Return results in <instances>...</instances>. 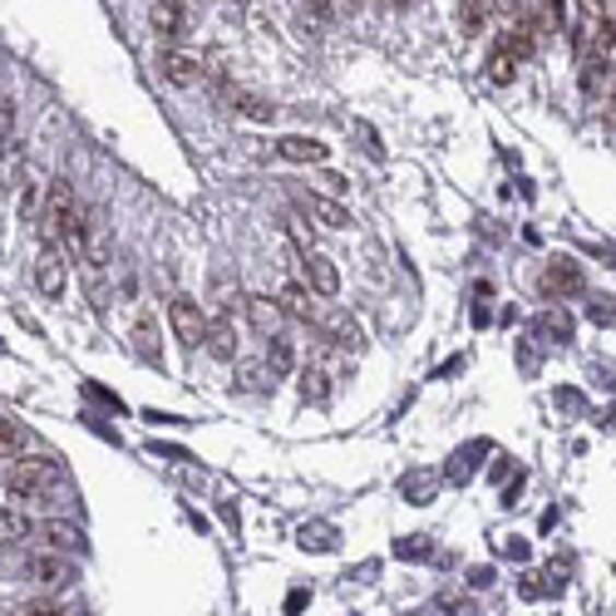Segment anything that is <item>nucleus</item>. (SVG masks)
Returning <instances> with one entry per match:
<instances>
[{
    "mask_svg": "<svg viewBox=\"0 0 616 616\" xmlns=\"http://www.w3.org/2000/svg\"><path fill=\"white\" fill-rule=\"evenodd\" d=\"M5 488H11V498H21V503H65L70 474H65L60 458H21V464H11V474H5Z\"/></svg>",
    "mask_w": 616,
    "mask_h": 616,
    "instance_id": "nucleus-1",
    "label": "nucleus"
},
{
    "mask_svg": "<svg viewBox=\"0 0 616 616\" xmlns=\"http://www.w3.org/2000/svg\"><path fill=\"white\" fill-rule=\"evenodd\" d=\"M168 316H173V330H178L183 346L198 350V346H202V336H208V311H202L193 297H173Z\"/></svg>",
    "mask_w": 616,
    "mask_h": 616,
    "instance_id": "nucleus-2",
    "label": "nucleus"
},
{
    "mask_svg": "<svg viewBox=\"0 0 616 616\" xmlns=\"http://www.w3.org/2000/svg\"><path fill=\"white\" fill-rule=\"evenodd\" d=\"M25 577H31V582H40V586H50V592H55V586H70L80 572H74L70 557L45 553V547H40V553H35L31 562H25Z\"/></svg>",
    "mask_w": 616,
    "mask_h": 616,
    "instance_id": "nucleus-3",
    "label": "nucleus"
},
{
    "mask_svg": "<svg viewBox=\"0 0 616 616\" xmlns=\"http://www.w3.org/2000/svg\"><path fill=\"white\" fill-rule=\"evenodd\" d=\"M301 271H306V291H311V297H336V291H340V271H336V261H330L326 252L306 247V252H301Z\"/></svg>",
    "mask_w": 616,
    "mask_h": 616,
    "instance_id": "nucleus-4",
    "label": "nucleus"
},
{
    "mask_svg": "<svg viewBox=\"0 0 616 616\" xmlns=\"http://www.w3.org/2000/svg\"><path fill=\"white\" fill-rule=\"evenodd\" d=\"M149 21H153V35L168 50H178V40H188V11H183V0H159Z\"/></svg>",
    "mask_w": 616,
    "mask_h": 616,
    "instance_id": "nucleus-5",
    "label": "nucleus"
},
{
    "mask_svg": "<svg viewBox=\"0 0 616 616\" xmlns=\"http://www.w3.org/2000/svg\"><path fill=\"white\" fill-rule=\"evenodd\" d=\"M297 202H301V212H306L311 222H321V228H330V232H346L350 228L346 202L326 198V193H297Z\"/></svg>",
    "mask_w": 616,
    "mask_h": 616,
    "instance_id": "nucleus-6",
    "label": "nucleus"
},
{
    "mask_svg": "<svg viewBox=\"0 0 616 616\" xmlns=\"http://www.w3.org/2000/svg\"><path fill=\"white\" fill-rule=\"evenodd\" d=\"M35 287H40V297L60 301L65 287H70V277H65V257L55 247H40V257H35Z\"/></svg>",
    "mask_w": 616,
    "mask_h": 616,
    "instance_id": "nucleus-7",
    "label": "nucleus"
},
{
    "mask_svg": "<svg viewBox=\"0 0 616 616\" xmlns=\"http://www.w3.org/2000/svg\"><path fill=\"white\" fill-rule=\"evenodd\" d=\"M159 74L168 84H178V90H193V84L202 80V65H198V55H188V50H159Z\"/></svg>",
    "mask_w": 616,
    "mask_h": 616,
    "instance_id": "nucleus-8",
    "label": "nucleus"
},
{
    "mask_svg": "<svg viewBox=\"0 0 616 616\" xmlns=\"http://www.w3.org/2000/svg\"><path fill=\"white\" fill-rule=\"evenodd\" d=\"M35 537H40V547L45 553H60V557H70V553H84V533L74 523H60V518H50V523H40L35 527Z\"/></svg>",
    "mask_w": 616,
    "mask_h": 616,
    "instance_id": "nucleus-9",
    "label": "nucleus"
},
{
    "mask_svg": "<svg viewBox=\"0 0 616 616\" xmlns=\"http://www.w3.org/2000/svg\"><path fill=\"white\" fill-rule=\"evenodd\" d=\"M202 346H208L212 360H237V326H232L228 311L208 316V336H202Z\"/></svg>",
    "mask_w": 616,
    "mask_h": 616,
    "instance_id": "nucleus-10",
    "label": "nucleus"
},
{
    "mask_svg": "<svg viewBox=\"0 0 616 616\" xmlns=\"http://www.w3.org/2000/svg\"><path fill=\"white\" fill-rule=\"evenodd\" d=\"M277 306L287 311L291 321H301V326H316V321H321V306H316V297H311L306 287H297V281H287V287L277 291Z\"/></svg>",
    "mask_w": 616,
    "mask_h": 616,
    "instance_id": "nucleus-11",
    "label": "nucleus"
},
{
    "mask_svg": "<svg viewBox=\"0 0 616 616\" xmlns=\"http://www.w3.org/2000/svg\"><path fill=\"white\" fill-rule=\"evenodd\" d=\"M35 518L31 513H21V508H0V547H21V543H31L35 537Z\"/></svg>",
    "mask_w": 616,
    "mask_h": 616,
    "instance_id": "nucleus-12",
    "label": "nucleus"
},
{
    "mask_svg": "<svg viewBox=\"0 0 616 616\" xmlns=\"http://www.w3.org/2000/svg\"><path fill=\"white\" fill-rule=\"evenodd\" d=\"M543 291L547 297H572V291H582V271H577V261H553V267L543 271Z\"/></svg>",
    "mask_w": 616,
    "mask_h": 616,
    "instance_id": "nucleus-13",
    "label": "nucleus"
},
{
    "mask_svg": "<svg viewBox=\"0 0 616 616\" xmlns=\"http://www.w3.org/2000/svg\"><path fill=\"white\" fill-rule=\"evenodd\" d=\"M277 153H281V159H291V163H326V143L306 139V133H291V139H281Z\"/></svg>",
    "mask_w": 616,
    "mask_h": 616,
    "instance_id": "nucleus-14",
    "label": "nucleus"
},
{
    "mask_svg": "<svg viewBox=\"0 0 616 616\" xmlns=\"http://www.w3.org/2000/svg\"><path fill=\"white\" fill-rule=\"evenodd\" d=\"M247 316H252V326H257V330H267V336H281L277 326H281V316H287V311H281L271 297H252V301H247Z\"/></svg>",
    "mask_w": 616,
    "mask_h": 616,
    "instance_id": "nucleus-15",
    "label": "nucleus"
},
{
    "mask_svg": "<svg viewBox=\"0 0 616 616\" xmlns=\"http://www.w3.org/2000/svg\"><path fill=\"white\" fill-rule=\"evenodd\" d=\"M291 365H297V350H291V340L287 336H271L267 340V375L271 380H287Z\"/></svg>",
    "mask_w": 616,
    "mask_h": 616,
    "instance_id": "nucleus-16",
    "label": "nucleus"
},
{
    "mask_svg": "<svg viewBox=\"0 0 616 616\" xmlns=\"http://www.w3.org/2000/svg\"><path fill=\"white\" fill-rule=\"evenodd\" d=\"M25 444H31V434H25V425H21V419L0 415V458H15Z\"/></svg>",
    "mask_w": 616,
    "mask_h": 616,
    "instance_id": "nucleus-17",
    "label": "nucleus"
},
{
    "mask_svg": "<svg viewBox=\"0 0 616 616\" xmlns=\"http://www.w3.org/2000/svg\"><path fill=\"white\" fill-rule=\"evenodd\" d=\"M316 326H326V336L336 340V346H350V350L360 346V326H356V321H350V316H330V321L321 316Z\"/></svg>",
    "mask_w": 616,
    "mask_h": 616,
    "instance_id": "nucleus-18",
    "label": "nucleus"
},
{
    "mask_svg": "<svg viewBox=\"0 0 616 616\" xmlns=\"http://www.w3.org/2000/svg\"><path fill=\"white\" fill-rule=\"evenodd\" d=\"M40 208H45V188H40V178H25V193H21V218H25V222H35V218H40Z\"/></svg>",
    "mask_w": 616,
    "mask_h": 616,
    "instance_id": "nucleus-19",
    "label": "nucleus"
},
{
    "mask_svg": "<svg viewBox=\"0 0 616 616\" xmlns=\"http://www.w3.org/2000/svg\"><path fill=\"white\" fill-rule=\"evenodd\" d=\"M301 395H306V399H326V370H321L316 360L301 370Z\"/></svg>",
    "mask_w": 616,
    "mask_h": 616,
    "instance_id": "nucleus-20",
    "label": "nucleus"
},
{
    "mask_svg": "<svg viewBox=\"0 0 616 616\" xmlns=\"http://www.w3.org/2000/svg\"><path fill=\"white\" fill-rule=\"evenodd\" d=\"M458 21H464V35L484 31V0H458Z\"/></svg>",
    "mask_w": 616,
    "mask_h": 616,
    "instance_id": "nucleus-21",
    "label": "nucleus"
},
{
    "mask_svg": "<svg viewBox=\"0 0 616 616\" xmlns=\"http://www.w3.org/2000/svg\"><path fill=\"white\" fill-rule=\"evenodd\" d=\"M15 143V100H0V153Z\"/></svg>",
    "mask_w": 616,
    "mask_h": 616,
    "instance_id": "nucleus-22",
    "label": "nucleus"
},
{
    "mask_svg": "<svg viewBox=\"0 0 616 616\" xmlns=\"http://www.w3.org/2000/svg\"><path fill=\"white\" fill-rule=\"evenodd\" d=\"M513 74H518V65L508 60L503 50H493V60H488V80H493V84H513Z\"/></svg>",
    "mask_w": 616,
    "mask_h": 616,
    "instance_id": "nucleus-23",
    "label": "nucleus"
},
{
    "mask_svg": "<svg viewBox=\"0 0 616 616\" xmlns=\"http://www.w3.org/2000/svg\"><path fill=\"white\" fill-rule=\"evenodd\" d=\"M232 104H237L242 114H252V119H271V114H277L271 104H261L257 94H232Z\"/></svg>",
    "mask_w": 616,
    "mask_h": 616,
    "instance_id": "nucleus-24",
    "label": "nucleus"
},
{
    "mask_svg": "<svg viewBox=\"0 0 616 616\" xmlns=\"http://www.w3.org/2000/svg\"><path fill=\"white\" fill-rule=\"evenodd\" d=\"M301 547H311V553H330V547H336V533H330V527H306V533H301Z\"/></svg>",
    "mask_w": 616,
    "mask_h": 616,
    "instance_id": "nucleus-25",
    "label": "nucleus"
},
{
    "mask_svg": "<svg viewBox=\"0 0 616 616\" xmlns=\"http://www.w3.org/2000/svg\"><path fill=\"white\" fill-rule=\"evenodd\" d=\"M11 616H60V606L50 602V596H35V602H21Z\"/></svg>",
    "mask_w": 616,
    "mask_h": 616,
    "instance_id": "nucleus-26",
    "label": "nucleus"
},
{
    "mask_svg": "<svg viewBox=\"0 0 616 616\" xmlns=\"http://www.w3.org/2000/svg\"><path fill=\"white\" fill-rule=\"evenodd\" d=\"M577 5H582V25H596L606 15V5H612V0H577Z\"/></svg>",
    "mask_w": 616,
    "mask_h": 616,
    "instance_id": "nucleus-27",
    "label": "nucleus"
},
{
    "mask_svg": "<svg viewBox=\"0 0 616 616\" xmlns=\"http://www.w3.org/2000/svg\"><path fill=\"white\" fill-rule=\"evenodd\" d=\"M395 557L415 562V557H425V543H419V537H405V543H395Z\"/></svg>",
    "mask_w": 616,
    "mask_h": 616,
    "instance_id": "nucleus-28",
    "label": "nucleus"
},
{
    "mask_svg": "<svg viewBox=\"0 0 616 616\" xmlns=\"http://www.w3.org/2000/svg\"><path fill=\"white\" fill-rule=\"evenodd\" d=\"M261 380H267V370H257V365L242 370V385H247V390H261Z\"/></svg>",
    "mask_w": 616,
    "mask_h": 616,
    "instance_id": "nucleus-29",
    "label": "nucleus"
},
{
    "mask_svg": "<svg viewBox=\"0 0 616 616\" xmlns=\"http://www.w3.org/2000/svg\"><path fill=\"white\" fill-rule=\"evenodd\" d=\"M493 11H503L508 21H518V11H523V0H493Z\"/></svg>",
    "mask_w": 616,
    "mask_h": 616,
    "instance_id": "nucleus-30",
    "label": "nucleus"
},
{
    "mask_svg": "<svg viewBox=\"0 0 616 616\" xmlns=\"http://www.w3.org/2000/svg\"><path fill=\"white\" fill-rule=\"evenodd\" d=\"M321 183H326V193H346V188H350L340 173H321Z\"/></svg>",
    "mask_w": 616,
    "mask_h": 616,
    "instance_id": "nucleus-31",
    "label": "nucleus"
},
{
    "mask_svg": "<svg viewBox=\"0 0 616 616\" xmlns=\"http://www.w3.org/2000/svg\"><path fill=\"white\" fill-rule=\"evenodd\" d=\"M60 616H90V612H80V606H70V612H60Z\"/></svg>",
    "mask_w": 616,
    "mask_h": 616,
    "instance_id": "nucleus-32",
    "label": "nucleus"
},
{
    "mask_svg": "<svg viewBox=\"0 0 616 616\" xmlns=\"http://www.w3.org/2000/svg\"><path fill=\"white\" fill-rule=\"evenodd\" d=\"M346 5H360V0H346Z\"/></svg>",
    "mask_w": 616,
    "mask_h": 616,
    "instance_id": "nucleus-33",
    "label": "nucleus"
}]
</instances>
